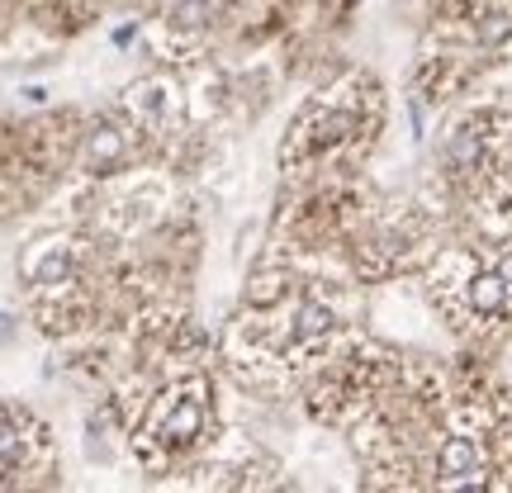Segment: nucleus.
Here are the masks:
<instances>
[{"mask_svg": "<svg viewBox=\"0 0 512 493\" xmlns=\"http://www.w3.org/2000/svg\"><path fill=\"white\" fill-rule=\"evenodd\" d=\"M247 0H157L152 53L157 62H200L219 57Z\"/></svg>", "mask_w": 512, "mask_h": 493, "instance_id": "obj_5", "label": "nucleus"}, {"mask_svg": "<svg viewBox=\"0 0 512 493\" xmlns=\"http://www.w3.org/2000/svg\"><path fill=\"white\" fill-rule=\"evenodd\" d=\"M10 19H15V0H0V34L10 29Z\"/></svg>", "mask_w": 512, "mask_h": 493, "instance_id": "obj_9", "label": "nucleus"}, {"mask_svg": "<svg viewBox=\"0 0 512 493\" xmlns=\"http://www.w3.org/2000/svg\"><path fill=\"white\" fill-rule=\"evenodd\" d=\"M190 489H271L280 484V465L261 446L242 437H219L190 470H181Z\"/></svg>", "mask_w": 512, "mask_h": 493, "instance_id": "obj_8", "label": "nucleus"}, {"mask_svg": "<svg viewBox=\"0 0 512 493\" xmlns=\"http://www.w3.org/2000/svg\"><path fill=\"white\" fill-rule=\"evenodd\" d=\"M427 299L465 337H498L512 328V238L451 242L427 256Z\"/></svg>", "mask_w": 512, "mask_h": 493, "instance_id": "obj_2", "label": "nucleus"}, {"mask_svg": "<svg viewBox=\"0 0 512 493\" xmlns=\"http://www.w3.org/2000/svg\"><path fill=\"white\" fill-rule=\"evenodd\" d=\"M81 124L86 114L76 110L0 119V219L24 214L72 171Z\"/></svg>", "mask_w": 512, "mask_h": 493, "instance_id": "obj_4", "label": "nucleus"}, {"mask_svg": "<svg viewBox=\"0 0 512 493\" xmlns=\"http://www.w3.org/2000/svg\"><path fill=\"white\" fill-rule=\"evenodd\" d=\"M384 128V91L370 72H347L332 86L313 91L294 110L285 143H280V171L285 181H328V176H356Z\"/></svg>", "mask_w": 512, "mask_h": 493, "instance_id": "obj_1", "label": "nucleus"}, {"mask_svg": "<svg viewBox=\"0 0 512 493\" xmlns=\"http://www.w3.org/2000/svg\"><path fill=\"white\" fill-rule=\"evenodd\" d=\"M57 446L48 422L24 403H0V489L53 484Z\"/></svg>", "mask_w": 512, "mask_h": 493, "instance_id": "obj_6", "label": "nucleus"}, {"mask_svg": "<svg viewBox=\"0 0 512 493\" xmlns=\"http://www.w3.org/2000/svg\"><path fill=\"white\" fill-rule=\"evenodd\" d=\"M152 162V147H147L143 128L128 119L124 105L114 110H100L81 124V138H76V162L72 171L81 181H110L119 171H133V166Z\"/></svg>", "mask_w": 512, "mask_h": 493, "instance_id": "obj_7", "label": "nucleus"}, {"mask_svg": "<svg viewBox=\"0 0 512 493\" xmlns=\"http://www.w3.org/2000/svg\"><path fill=\"white\" fill-rule=\"evenodd\" d=\"M503 181H512V100L484 95L460 105L441 128L437 190L460 209Z\"/></svg>", "mask_w": 512, "mask_h": 493, "instance_id": "obj_3", "label": "nucleus"}]
</instances>
